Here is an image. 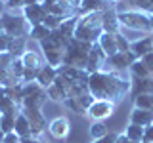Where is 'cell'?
Returning a JSON list of instances; mask_svg holds the SVG:
<instances>
[{"mask_svg":"<svg viewBox=\"0 0 153 143\" xmlns=\"http://www.w3.org/2000/svg\"><path fill=\"white\" fill-rule=\"evenodd\" d=\"M88 90L96 99H107L119 103L124 95H130V80H123L119 73L98 71L88 78Z\"/></svg>","mask_w":153,"mask_h":143,"instance_id":"6da1fadb","label":"cell"},{"mask_svg":"<svg viewBox=\"0 0 153 143\" xmlns=\"http://www.w3.org/2000/svg\"><path fill=\"white\" fill-rule=\"evenodd\" d=\"M102 35H103L102 12L79 15V23H76V29H75V38L76 40L88 42V44H96Z\"/></svg>","mask_w":153,"mask_h":143,"instance_id":"7a4b0ae2","label":"cell"},{"mask_svg":"<svg viewBox=\"0 0 153 143\" xmlns=\"http://www.w3.org/2000/svg\"><path fill=\"white\" fill-rule=\"evenodd\" d=\"M90 50H92V44L73 38V40L69 42V46L65 48L63 65H65V67H75V69H84V71H86Z\"/></svg>","mask_w":153,"mask_h":143,"instance_id":"3957f363","label":"cell"},{"mask_svg":"<svg viewBox=\"0 0 153 143\" xmlns=\"http://www.w3.org/2000/svg\"><path fill=\"white\" fill-rule=\"evenodd\" d=\"M119 23H121V31L151 32L149 15L146 12H140V10H124V12H119Z\"/></svg>","mask_w":153,"mask_h":143,"instance_id":"277c9868","label":"cell"},{"mask_svg":"<svg viewBox=\"0 0 153 143\" xmlns=\"http://www.w3.org/2000/svg\"><path fill=\"white\" fill-rule=\"evenodd\" d=\"M4 32L12 38H27L31 32V23L23 17V13L17 12H6L2 15Z\"/></svg>","mask_w":153,"mask_h":143,"instance_id":"5b68a950","label":"cell"},{"mask_svg":"<svg viewBox=\"0 0 153 143\" xmlns=\"http://www.w3.org/2000/svg\"><path fill=\"white\" fill-rule=\"evenodd\" d=\"M48 99L46 90L38 82H27L23 84V103L21 109H42Z\"/></svg>","mask_w":153,"mask_h":143,"instance_id":"8992f818","label":"cell"},{"mask_svg":"<svg viewBox=\"0 0 153 143\" xmlns=\"http://www.w3.org/2000/svg\"><path fill=\"white\" fill-rule=\"evenodd\" d=\"M40 50H42V55H44L46 63L59 69L63 65V55H65V48H61L59 44H56L54 40L46 38V40L40 42Z\"/></svg>","mask_w":153,"mask_h":143,"instance_id":"52a82bcc","label":"cell"},{"mask_svg":"<svg viewBox=\"0 0 153 143\" xmlns=\"http://www.w3.org/2000/svg\"><path fill=\"white\" fill-rule=\"evenodd\" d=\"M134 61H136V57H134L132 52H117V54L109 55L107 59H105L103 69H109L111 73H121V71H128V67H130Z\"/></svg>","mask_w":153,"mask_h":143,"instance_id":"ba28073f","label":"cell"},{"mask_svg":"<svg viewBox=\"0 0 153 143\" xmlns=\"http://www.w3.org/2000/svg\"><path fill=\"white\" fill-rule=\"evenodd\" d=\"M115 105L117 103L107 101V99H96V101L90 105V109L86 111V114H88L92 120H103V118H107V116L113 114Z\"/></svg>","mask_w":153,"mask_h":143,"instance_id":"9c48e42d","label":"cell"},{"mask_svg":"<svg viewBox=\"0 0 153 143\" xmlns=\"http://www.w3.org/2000/svg\"><path fill=\"white\" fill-rule=\"evenodd\" d=\"M105 59H107V55L103 54V50L100 48L98 42L92 44V50H90V55H88V65H86V73L92 74V73H98V71H103Z\"/></svg>","mask_w":153,"mask_h":143,"instance_id":"30bf717a","label":"cell"},{"mask_svg":"<svg viewBox=\"0 0 153 143\" xmlns=\"http://www.w3.org/2000/svg\"><path fill=\"white\" fill-rule=\"evenodd\" d=\"M21 113L25 114L31 122V130H33V137H38L46 128V120L44 114H42V109H21Z\"/></svg>","mask_w":153,"mask_h":143,"instance_id":"8fae6325","label":"cell"},{"mask_svg":"<svg viewBox=\"0 0 153 143\" xmlns=\"http://www.w3.org/2000/svg\"><path fill=\"white\" fill-rule=\"evenodd\" d=\"M71 132V124L65 116H56L54 120H50L48 124V133H50L54 139H65Z\"/></svg>","mask_w":153,"mask_h":143,"instance_id":"7c38bea8","label":"cell"},{"mask_svg":"<svg viewBox=\"0 0 153 143\" xmlns=\"http://www.w3.org/2000/svg\"><path fill=\"white\" fill-rule=\"evenodd\" d=\"M21 13H23V17H25L29 23H31V27L40 25V23L44 21V17L48 15L46 10H44V6H42L40 2L31 4V6H25V8L21 10Z\"/></svg>","mask_w":153,"mask_h":143,"instance_id":"4fadbf2b","label":"cell"},{"mask_svg":"<svg viewBox=\"0 0 153 143\" xmlns=\"http://www.w3.org/2000/svg\"><path fill=\"white\" fill-rule=\"evenodd\" d=\"M102 21H103V32H121V23H119V12L115 8H107L102 12Z\"/></svg>","mask_w":153,"mask_h":143,"instance_id":"5bb4252c","label":"cell"},{"mask_svg":"<svg viewBox=\"0 0 153 143\" xmlns=\"http://www.w3.org/2000/svg\"><path fill=\"white\" fill-rule=\"evenodd\" d=\"M153 94V76H143V78H132L130 80V97L136 95Z\"/></svg>","mask_w":153,"mask_h":143,"instance_id":"9a60e30c","label":"cell"},{"mask_svg":"<svg viewBox=\"0 0 153 143\" xmlns=\"http://www.w3.org/2000/svg\"><path fill=\"white\" fill-rule=\"evenodd\" d=\"M130 52L134 54L136 59H142L143 55L151 54L153 52V36H142L138 40L130 42Z\"/></svg>","mask_w":153,"mask_h":143,"instance_id":"2e32d148","label":"cell"},{"mask_svg":"<svg viewBox=\"0 0 153 143\" xmlns=\"http://www.w3.org/2000/svg\"><path fill=\"white\" fill-rule=\"evenodd\" d=\"M57 74H59V71H57L56 67H52V65L44 63V65L40 67V69H38V73H36V82L46 90L48 86H52V84L56 82Z\"/></svg>","mask_w":153,"mask_h":143,"instance_id":"e0dca14e","label":"cell"},{"mask_svg":"<svg viewBox=\"0 0 153 143\" xmlns=\"http://www.w3.org/2000/svg\"><path fill=\"white\" fill-rule=\"evenodd\" d=\"M8 113L19 114L21 113V105L10 97L6 86H0V114H8Z\"/></svg>","mask_w":153,"mask_h":143,"instance_id":"ac0fdd59","label":"cell"},{"mask_svg":"<svg viewBox=\"0 0 153 143\" xmlns=\"http://www.w3.org/2000/svg\"><path fill=\"white\" fill-rule=\"evenodd\" d=\"M98 44H100V48L103 50V54L107 55V57H109V55H113V54H117V52H119L117 35H113V32H103V35L100 36Z\"/></svg>","mask_w":153,"mask_h":143,"instance_id":"d6986e66","label":"cell"},{"mask_svg":"<svg viewBox=\"0 0 153 143\" xmlns=\"http://www.w3.org/2000/svg\"><path fill=\"white\" fill-rule=\"evenodd\" d=\"M130 122L132 124H138V126L147 128V126H151V124H153V113L151 111H146V109L134 107L132 113H130Z\"/></svg>","mask_w":153,"mask_h":143,"instance_id":"ffe728a7","label":"cell"},{"mask_svg":"<svg viewBox=\"0 0 153 143\" xmlns=\"http://www.w3.org/2000/svg\"><path fill=\"white\" fill-rule=\"evenodd\" d=\"M109 2L105 0H82L79 8V15H86V13H94V12H103L107 10Z\"/></svg>","mask_w":153,"mask_h":143,"instance_id":"44dd1931","label":"cell"},{"mask_svg":"<svg viewBox=\"0 0 153 143\" xmlns=\"http://www.w3.org/2000/svg\"><path fill=\"white\" fill-rule=\"evenodd\" d=\"M17 133L21 139H25V137H31L33 136V130H31V122H29V118L25 116L23 113L17 114V120H16V130H13Z\"/></svg>","mask_w":153,"mask_h":143,"instance_id":"7402d4cb","label":"cell"},{"mask_svg":"<svg viewBox=\"0 0 153 143\" xmlns=\"http://www.w3.org/2000/svg\"><path fill=\"white\" fill-rule=\"evenodd\" d=\"M21 61H23V65H25V69H31V71H38L42 65H44L42 63V57L33 50H27L25 54L21 55Z\"/></svg>","mask_w":153,"mask_h":143,"instance_id":"603a6c76","label":"cell"},{"mask_svg":"<svg viewBox=\"0 0 153 143\" xmlns=\"http://www.w3.org/2000/svg\"><path fill=\"white\" fill-rule=\"evenodd\" d=\"M88 133H90V137H92V141H96V139L107 137L111 132L107 130V126H105L102 120H94L92 124H90V128H88Z\"/></svg>","mask_w":153,"mask_h":143,"instance_id":"cb8c5ba5","label":"cell"},{"mask_svg":"<svg viewBox=\"0 0 153 143\" xmlns=\"http://www.w3.org/2000/svg\"><path fill=\"white\" fill-rule=\"evenodd\" d=\"M52 35V31L48 29L44 23H40V25H35V27H31V32H29V36L33 38V40H36V42H42V40H46L48 36Z\"/></svg>","mask_w":153,"mask_h":143,"instance_id":"d4e9b609","label":"cell"},{"mask_svg":"<svg viewBox=\"0 0 153 143\" xmlns=\"http://www.w3.org/2000/svg\"><path fill=\"white\" fill-rule=\"evenodd\" d=\"M25 42H27V38H12V42H10V48H8V52H10V54H12L13 57H21V55L27 52V48H25Z\"/></svg>","mask_w":153,"mask_h":143,"instance_id":"484cf974","label":"cell"},{"mask_svg":"<svg viewBox=\"0 0 153 143\" xmlns=\"http://www.w3.org/2000/svg\"><path fill=\"white\" fill-rule=\"evenodd\" d=\"M128 73H130L132 78H143V76H151L149 71H147V67L142 63V59H136L134 63L128 67Z\"/></svg>","mask_w":153,"mask_h":143,"instance_id":"4316f807","label":"cell"},{"mask_svg":"<svg viewBox=\"0 0 153 143\" xmlns=\"http://www.w3.org/2000/svg\"><path fill=\"white\" fill-rule=\"evenodd\" d=\"M75 101H76V107H79V111H80V114H86V111L90 109V105H92L94 101H96V97L90 92H86V94H82V95H79V97H73Z\"/></svg>","mask_w":153,"mask_h":143,"instance_id":"83f0119b","label":"cell"},{"mask_svg":"<svg viewBox=\"0 0 153 143\" xmlns=\"http://www.w3.org/2000/svg\"><path fill=\"white\" fill-rule=\"evenodd\" d=\"M132 101H134V107L146 109V111H151V113H153V94L136 95V97H132Z\"/></svg>","mask_w":153,"mask_h":143,"instance_id":"f1b7e54d","label":"cell"},{"mask_svg":"<svg viewBox=\"0 0 153 143\" xmlns=\"http://www.w3.org/2000/svg\"><path fill=\"white\" fill-rule=\"evenodd\" d=\"M16 120H17V114L13 113H8V114H2V118H0V130L4 133H10L16 130Z\"/></svg>","mask_w":153,"mask_h":143,"instance_id":"f546056e","label":"cell"},{"mask_svg":"<svg viewBox=\"0 0 153 143\" xmlns=\"http://www.w3.org/2000/svg\"><path fill=\"white\" fill-rule=\"evenodd\" d=\"M143 130H146L143 126H138V124H132V122H128V126H126V130H124V133H126V136L130 137L132 141H136V143H142Z\"/></svg>","mask_w":153,"mask_h":143,"instance_id":"4dcf8cb0","label":"cell"},{"mask_svg":"<svg viewBox=\"0 0 153 143\" xmlns=\"http://www.w3.org/2000/svg\"><path fill=\"white\" fill-rule=\"evenodd\" d=\"M8 73L13 76V78L17 80V82H21V78H23V73H25V65H23V61H21V57H16L13 59V63L10 65V69H8Z\"/></svg>","mask_w":153,"mask_h":143,"instance_id":"1f68e13d","label":"cell"},{"mask_svg":"<svg viewBox=\"0 0 153 143\" xmlns=\"http://www.w3.org/2000/svg\"><path fill=\"white\" fill-rule=\"evenodd\" d=\"M63 21H65L63 17H59V15H52V13H48V15L44 17V21H42V23H44V25H46L48 29H50V31H57V29L61 27V23H63Z\"/></svg>","mask_w":153,"mask_h":143,"instance_id":"d6a6232c","label":"cell"},{"mask_svg":"<svg viewBox=\"0 0 153 143\" xmlns=\"http://www.w3.org/2000/svg\"><path fill=\"white\" fill-rule=\"evenodd\" d=\"M132 6H136L140 12H146L147 15H153V0H128Z\"/></svg>","mask_w":153,"mask_h":143,"instance_id":"836d02e7","label":"cell"},{"mask_svg":"<svg viewBox=\"0 0 153 143\" xmlns=\"http://www.w3.org/2000/svg\"><path fill=\"white\" fill-rule=\"evenodd\" d=\"M13 57L10 52H0V71H8L10 69V65L13 63Z\"/></svg>","mask_w":153,"mask_h":143,"instance_id":"e575fe53","label":"cell"},{"mask_svg":"<svg viewBox=\"0 0 153 143\" xmlns=\"http://www.w3.org/2000/svg\"><path fill=\"white\" fill-rule=\"evenodd\" d=\"M59 2L63 4V6H67L71 12H75L76 15H79V8H80V2H82V0H59Z\"/></svg>","mask_w":153,"mask_h":143,"instance_id":"d590c367","label":"cell"},{"mask_svg":"<svg viewBox=\"0 0 153 143\" xmlns=\"http://www.w3.org/2000/svg\"><path fill=\"white\" fill-rule=\"evenodd\" d=\"M2 143H21V137H19L16 132H10V133H4Z\"/></svg>","mask_w":153,"mask_h":143,"instance_id":"8d00e7d4","label":"cell"},{"mask_svg":"<svg viewBox=\"0 0 153 143\" xmlns=\"http://www.w3.org/2000/svg\"><path fill=\"white\" fill-rule=\"evenodd\" d=\"M142 63L147 67L149 74L153 76V52H151V54H147V55H143V57H142Z\"/></svg>","mask_w":153,"mask_h":143,"instance_id":"74e56055","label":"cell"},{"mask_svg":"<svg viewBox=\"0 0 153 143\" xmlns=\"http://www.w3.org/2000/svg\"><path fill=\"white\" fill-rule=\"evenodd\" d=\"M142 143H153V124H151V126H147L146 130H143Z\"/></svg>","mask_w":153,"mask_h":143,"instance_id":"f35d334b","label":"cell"},{"mask_svg":"<svg viewBox=\"0 0 153 143\" xmlns=\"http://www.w3.org/2000/svg\"><path fill=\"white\" fill-rule=\"evenodd\" d=\"M10 42H12V36H8V35H2V36H0V52H8Z\"/></svg>","mask_w":153,"mask_h":143,"instance_id":"ab89813d","label":"cell"},{"mask_svg":"<svg viewBox=\"0 0 153 143\" xmlns=\"http://www.w3.org/2000/svg\"><path fill=\"white\" fill-rule=\"evenodd\" d=\"M115 143H136V141H132L126 133H117L115 136Z\"/></svg>","mask_w":153,"mask_h":143,"instance_id":"60d3db41","label":"cell"},{"mask_svg":"<svg viewBox=\"0 0 153 143\" xmlns=\"http://www.w3.org/2000/svg\"><path fill=\"white\" fill-rule=\"evenodd\" d=\"M92 143H115V136H113V133H109L107 137H103V139H96Z\"/></svg>","mask_w":153,"mask_h":143,"instance_id":"b9f144b4","label":"cell"},{"mask_svg":"<svg viewBox=\"0 0 153 143\" xmlns=\"http://www.w3.org/2000/svg\"><path fill=\"white\" fill-rule=\"evenodd\" d=\"M21 143H42L40 139H38V137H25V139H21Z\"/></svg>","mask_w":153,"mask_h":143,"instance_id":"7bdbcfd3","label":"cell"},{"mask_svg":"<svg viewBox=\"0 0 153 143\" xmlns=\"http://www.w3.org/2000/svg\"><path fill=\"white\" fill-rule=\"evenodd\" d=\"M4 13H6V2H4V0H0V17H2Z\"/></svg>","mask_w":153,"mask_h":143,"instance_id":"ee69618b","label":"cell"},{"mask_svg":"<svg viewBox=\"0 0 153 143\" xmlns=\"http://www.w3.org/2000/svg\"><path fill=\"white\" fill-rule=\"evenodd\" d=\"M2 35H6V32H4V23H2V17H0V36Z\"/></svg>","mask_w":153,"mask_h":143,"instance_id":"f6af8a7d","label":"cell"},{"mask_svg":"<svg viewBox=\"0 0 153 143\" xmlns=\"http://www.w3.org/2000/svg\"><path fill=\"white\" fill-rule=\"evenodd\" d=\"M38 0H25V6H31V4H36Z\"/></svg>","mask_w":153,"mask_h":143,"instance_id":"bcb514c9","label":"cell"},{"mask_svg":"<svg viewBox=\"0 0 153 143\" xmlns=\"http://www.w3.org/2000/svg\"><path fill=\"white\" fill-rule=\"evenodd\" d=\"M149 29H151V35H153V15H149Z\"/></svg>","mask_w":153,"mask_h":143,"instance_id":"7dc6e473","label":"cell"},{"mask_svg":"<svg viewBox=\"0 0 153 143\" xmlns=\"http://www.w3.org/2000/svg\"><path fill=\"white\" fill-rule=\"evenodd\" d=\"M2 139H4V132L0 130V143H2Z\"/></svg>","mask_w":153,"mask_h":143,"instance_id":"c3c4849f","label":"cell"},{"mask_svg":"<svg viewBox=\"0 0 153 143\" xmlns=\"http://www.w3.org/2000/svg\"><path fill=\"white\" fill-rule=\"evenodd\" d=\"M105 2H121V0H105Z\"/></svg>","mask_w":153,"mask_h":143,"instance_id":"681fc988","label":"cell"},{"mask_svg":"<svg viewBox=\"0 0 153 143\" xmlns=\"http://www.w3.org/2000/svg\"><path fill=\"white\" fill-rule=\"evenodd\" d=\"M38 2H40V4H42V2H44V0H38Z\"/></svg>","mask_w":153,"mask_h":143,"instance_id":"f907efd6","label":"cell"},{"mask_svg":"<svg viewBox=\"0 0 153 143\" xmlns=\"http://www.w3.org/2000/svg\"><path fill=\"white\" fill-rule=\"evenodd\" d=\"M4 2H8V0H4Z\"/></svg>","mask_w":153,"mask_h":143,"instance_id":"816d5d0a","label":"cell"},{"mask_svg":"<svg viewBox=\"0 0 153 143\" xmlns=\"http://www.w3.org/2000/svg\"><path fill=\"white\" fill-rule=\"evenodd\" d=\"M0 118H2V114H0Z\"/></svg>","mask_w":153,"mask_h":143,"instance_id":"f5cc1de1","label":"cell"}]
</instances>
